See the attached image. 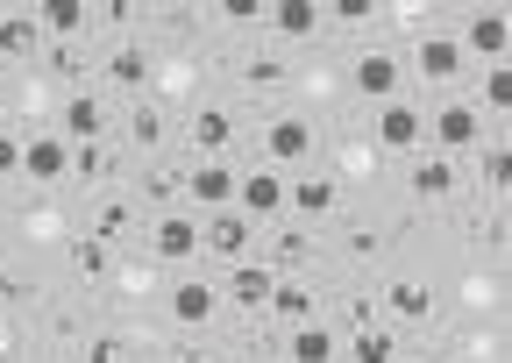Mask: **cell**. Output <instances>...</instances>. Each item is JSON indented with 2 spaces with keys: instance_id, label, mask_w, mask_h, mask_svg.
I'll return each mask as SVG.
<instances>
[{
  "instance_id": "6da1fadb",
  "label": "cell",
  "mask_w": 512,
  "mask_h": 363,
  "mask_svg": "<svg viewBox=\"0 0 512 363\" xmlns=\"http://www.w3.org/2000/svg\"><path fill=\"white\" fill-rule=\"evenodd\" d=\"M427 136H434V157H456V150H484V114H477V100H448V107H434Z\"/></svg>"
},
{
  "instance_id": "7a4b0ae2",
  "label": "cell",
  "mask_w": 512,
  "mask_h": 363,
  "mask_svg": "<svg viewBox=\"0 0 512 363\" xmlns=\"http://www.w3.org/2000/svg\"><path fill=\"white\" fill-rule=\"evenodd\" d=\"M200 250H207V257H221V264H242V257L256 250V221H242L235 207L207 214V221H200Z\"/></svg>"
},
{
  "instance_id": "3957f363",
  "label": "cell",
  "mask_w": 512,
  "mask_h": 363,
  "mask_svg": "<svg viewBox=\"0 0 512 363\" xmlns=\"http://www.w3.org/2000/svg\"><path fill=\"white\" fill-rule=\"evenodd\" d=\"M463 57H484V65H505V50H512V15L505 8H477L470 22H463Z\"/></svg>"
},
{
  "instance_id": "277c9868",
  "label": "cell",
  "mask_w": 512,
  "mask_h": 363,
  "mask_svg": "<svg viewBox=\"0 0 512 363\" xmlns=\"http://www.w3.org/2000/svg\"><path fill=\"white\" fill-rule=\"evenodd\" d=\"M377 150H427V114L413 100H384L377 107Z\"/></svg>"
},
{
  "instance_id": "5b68a950",
  "label": "cell",
  "mask_w": 512,
  "mask_h": 363,
  "mask_svg": "<svg viewBox=\"0 0 512 363\" xmlns=\"http://www.w3.org/2000/svg\"><path fill=\"white\" fill-rule=\"evenodd\" d=\"M256 150H264V164L278 171V164H306V150H313V121L306 114H278L264 136H256Z\"/></svg>"
},
{
  "instance_id": "8992f818",
  "label": "cell",
  "mask_w": 512,
  "mask_h": 363,
  "mask_svg": "<svg viewBox=\"0 0 512 363\" xmlns=\"http://www.w3.org/2000/svg\"><path fill=\"white\" fill-rule=\"evenodd\" d=\"M235 214L242 221H278L285 214V178L264 164V171H249V178H235Z\"/></svg>"
},
{
  "instance_id": "52a82bcc",
  "label": "cell",
  "mask_w": 512,
  "mask_h": 363,
  "mask_svg": "<svg viewBox=\"0 0 512 363\" xmlns=\"http://www.w3.org/2000/svg\"><path fill=\"white\" fill-rule=\"evenodd\" d=\"M235 178H242V171H228L221 157H200V164L185 171V200L207 207V214H221V207H235Z\"/></svg>"
},
{
  "instance_id": "ba28073f",
  "label": "cell",
  "mask_w": 512,
  "mask_h": 363,
  "mask_svg": "<svg viewBox=\"0 0 512 363\" xmlns=\"http://www.w3.org/2000/svg\"><path fill=\"white\" fill-rule=\"evenodd\" d=\"M271 292H278V271H271V264H256V257L228 264V292H221V299H235L242 314H264V307H271Z\"/></svg>"
},
{
  "instance_id": "9c48e42d",
  "label": "cell",
  "mask_w": 512,
  "mask_h": 363,
  "mask_svg": "<svg viewBox=\"0 0 512 363\" xmlns=\"http://www.w3.org/2000/svg\"><path fill=\"white\" fill-rule=\"evenodd\" d=\"M413 65H420V79H427V86H456L470 57H463V43H456V36H420Z\"/></svg>"
},
{
  "instance_id": "30bf717a",
  "label": "cell",
  "mask_w": 512,
  "mask_h": 363,
  "mask_svg": "<svg viewBox=\"0 0 512 363\" xmlns=\"http://www.w3.org/2000/svg\"><path fill=\"white\" fill-rule=\"evenodd\" d=\"M285 207H292L299 221H320V214L342 207V186H335L328 171H306V178H292V186H285Z\"/></svg>"
},
{
  "instance_id": "8fae6325",
  "label": "cell",
  "mask_w": 512,
  "mask_h": 363,
  "mask_svg": "<svg viewBox=\"0 0 512 363\" xmlns=\"http://www.w3.org/2000/svg\"><path fill=\"white\" fill-rule=\"evenodd\" d=\"M150 257L192 264V257H200V221H192V214H164V221L150 228Z\"/></svg>"
},
{
  "instance_id": "7c38bea8",
  "label": "cell",
  "mask_w": 512,
  "mask_h": 363,
  "mask_svg": "<svg viewBox=\"0 0 512 363\" xmlns=\"http://www.w3.org/2000/svg\"><path fill=\"white\" fill-rule=\"evenodd\" d=\"M64 171H72V143H64V136H29V143H22V178L57 186Z\"/></svg>"
},
{
  "instance_id": "4fadbf2b",
  "label": "cell",
  "mask_w": 512,
  "mask_h": 363,
  "mask_svg": "<svg viewBox=\"0 0 512 363\" xmlns=\"http://www.w3.org/2000/svg\"><path fill=\"white\" fill-rule=\"evenodd\" d=\"M36 36H57V43H72L86 22H93V0H36Z\"/></svg>"
},
{
  "instance_id": "5bb4252c",
  "label": "cell",
  "mask_w": 512,
  "mask_h": 363,
  "mask_svg": "<svg viewBox=\"0 0 512 363\" xmlns=\"http://www.w3.org/2000/svg\"><path fill=\"white\" fill-rule=\"evenodd\" d=\"M57 136L72 143V150H79V143H100V136H107V107H100L93 93H72V100H64V121H57Z\"/></svg>"
},
{
  "instance_id": "9a60e30c",
  "label": "cell",
  "mask_w": 512,
  "mask_h": 363,
  "mask_svg": "<svg viewBox=\"0 0 512 363\" xmlns=\"http://www.w3.org/2000/svg\"><path fill=\"white\" fill-rule=\"evenodd\" d=\"M214 314H221V292H214L207 278H185V285L171 292V321H178V328H207Z\"/></svg>"
},
{
  "instance_id": "2e32d148",
  "label": "cell",
  "mask_w": 512,
  "mask_h": 363,
  "mask_svg": "<svg viewBox=\"0 0 512 363\" xmlns=\"http://www.w3.org/2000/svg\"><path fill=\"white\" fill-rule=\"evenodd\" d=\"M356 93L363 100H399V57L392 50H370V57H356Z\"/></svg>"
},
{
  "instance_id": "e0dca14e",
  "label": "cell",
  "mask_w": 512,
  "mask_h": 363,
  "mask_svg": "<svg viewBox=\"0 0 512 363\" xmlns=\"http://www.w3.org/2000/svg\"><path fill=\"white\" fill-rule=\"evenodd\" d=\"M271 321H285V328H306V321H320V299L306 292V285H285L278 278V292H271V307H264Z\"/></svg>"
},
{
  "instance_id": "ac0fdd59",
  "label": "cell",
  "mask_w": 512,
  "mask_h": 363,
  "mask_svg": "<svg viewBox=\"0 0 512 363\" xmlns=\"http://www.w3.org/2000/svg\"><path fill=\"white\" fill-rule=\"evenodd\" d=\"M285 356H292V363H335V356H342V342H335V328H320V321H306V328H292Z\"/></svg>"
},
{
  "instance_id": "d6986e66",
  "label": "cell",
  "mask_w": 512,
  "mask_h": 363,
  "mask_svg": "<svg viewBox=\"0 0 512 363\" xmlns=\"http://www.w3.org/2000/svg\"><path fill=\"white\" fill-rule=\"evenodd\" d=\"M192 143H200V157H221L235 143V114L228 107H200L192 114Z\"/></svg>"
},
{
  "instance_id": "ffe728a7",
  "label": "cell",
  "mask_w": 512,
  "mask_h": 363,
  "mask_svg": "<svg viewBox=\"0 0 512 363\" xmlns=\"http://www.w3.org/2000/svg\"><path fill=\"white\" fill-rule=\"evenodd\" d=\"M456 193V164L448 157H420L413 164V200H448Z\"/></svg>"
},
{
  "instance_id": "44dd1931",
  "label": "cell",
  "mask_w": 512,
  "mask_h": 363,
  "mask_svg": "<svg viewBox=\"0 0 512 363\" xmlns=\"http://www.w3.org/2000/svg\"><path fill=\"white\" fill-rule=\"evenodd\" d=\"M43 36H36V15L29 8H8V15H0V57H29Z\"/></svg>"
},
{
  "instance_id": "7402d4cb",
  "label": "cell",
  "mask_w": 512,
  "mask_h": 363,
  "mask_svg": "<svg viewBox=\"0 0 512 363\" xmlns=\"http://www.w3.org/2000/svg\"><path fill=\"white\" fill-rule=\"evenodd\" d=\"M384 307H392L399 321H427V314H434V292H427L420 278H399L392 292H384Z\"/></svg>"
},
{
  "instance_id": "603a6c76",
  "label": "cell",
  "mask_w": 512,
  "mask_h": 363,
  "mask_svg": "<svg viewBox=\"0 0 512 363\" xmlns=\"http://www.w3.org/2000/svg\"><path fill=\"white\" fill-rule=\"evenodd\" d=\"M271 29H278V36H313V29H320V0H278V8H271Z\"/></svg>"
},
{
  "instance_id": "cb8c5ba5",
  "label": "cell",
  "mask_w": 512,
  "mask_h": 363,
  "mask_svg": "<svg viewBox=\"0 0 512 363\" xmlns=\"http://www.w3.org/2000/svg\"><path fill=\"white\" fill-rule=\"evenodd\" d=\"M512 114V65H484V86H477V114Z\"/></svg>"
},
{
  "instance_id": "d4e9b609",
  "label": "cell",
  "mask_w": 512,
  "mask_h": 363,
  "mask_svg": "<svg viewBox=\"0 0 512 363\" xmlns=\"http://www.w3.org/2000/svg\"><path fill=\"white\" fill-rule=\"evenodd\" d=\"M143 193H150V200H164V207H171V200H185V164L157 157V164H150V178H143Z\"/></svg>"
},
{
  "instance_id": "484cf974",
  "label": "cell",
  "mask_w": 512,
  "mask_h": 363,
  "mask_svg": "<svg viewBox=\"0 0 512 363\" xmlns=\"http://www.w3.org/2000/svg\"><path fill=\"white\" fill-rule=\"evenodd\" d=\"M107 79H114V86H150V57H143L136 43H121V50L107 57Z\"/></svg>"
},
{
  "instance_id": "4316f807",
  "label": "cell",
  "mask_w": 512,
  "mask_h": 363,
  "mask_svg": "<svg viewBox=\"0 0 512 363\" xmlns=\"http://www.w3.org/2000/svg\"><path fill=\"white\" fill-rule=\"evenodd\" d=\"M399 349H392V335H384V328H356L349 335V363H392Z\"/></svg>"
},
{
  "instance_id": "83f0119b",
  "label": "cell",
  "mask_w": 512,
  "mask_h": 363,
  "mask_svg": "<svg viewBox=\"0 0 512 363\" xmlns=\"http://www.w3.org/2000/svg\"><path fill=\"white\" fill-rule=\"evenodd\" d=\"M306 257H313V235H306V228H292V235L271 242V271H299Z\"/></svg>"
},
{
  "instance_id": "f1b7e54d",
  "label": "cell",
  "mask_w": 512,
  "mask_h": 363,
  "mask_svg": "<svg viewBox=\"0 0 512 363\" xmlns=\"http://www.w3.org/2000/svg\"><path fill=\"white\" fill-rule=\"evenodd\" d=\"M72 264H79V278H107V271H114V250H107L100 235H86L79 250H72Z\"/></svg>"
},
{
  "instance_id": "f546056e",
  "label": "cell",
  "mask_w": 512,
  "mask_h": 363,
  "mask_svg": "<svg viewBox=\"0 0 512 363\" xmlns=\"http://www.w3.org/2000/svg\"><path fill=\"white\" fill-rule=\"evenodd\" d=\"M242 79H249V93H271V86H285V57H249V65H242Z\"/></svg>"
},
{
  "instance_id": "4dcf8cb0",
  "label": "cell",
  "mask_w": 512,
  "mask_h": 363,
  "mask_svg": "<svg viewBox=\"0 0 512 363\" xmlns=\"http://www.w3.org/2000/svg\"><path fill=\"white\" fill-rule=\"evenodd\" d=\"M484 186H491V193L512 186V150H505V143H484Z\"/></svg>"
},
{
  "instance_id": "1f68e13d",
  "label": "cell",
  "mask_w": 512,
  "mask_h": 363,
  "mask_svg": "<svg viewBox=\"0 0 512 363\" xmlns=\"http://www.w3.org/2000/svg\"><path fill=\"white\" fill-rule=\"evenodd\" d=\"M72 171H79V178H107V171H114V157H107L100 143H79V150H72Z\"/></svg>"
},
{
  "instance_id": "d6a6232c",
  "label": "cell",
  "mask_w": 512,
  "mask_h": 363,
  "mask_svg": "<svg viewBox=\"0 0 512 363\" xmlns=\"http://www.w3.org/2000/svg\"><path fill=\"white\" fill-rule=\"evenodd\" d=\"M128 136H136L143 150H157V143H164V114H157V107H143L136 121H128Z\"/></svg>"
},
{
  "instance_id": "836d02e7",
  "label": "cell",
  "mask_w": 512,
  "mask_h": 363,
  "mask_svg": "<svg viewBox=\"0 0 512 363\" xmlns=\"http://www.w3.org/2000/svg\"><path fill=\"white\" fill-rule=\"evenodd\" d=\"M214 15H221V22H271V8H264V0H221Z\"/></svg>"
},
{
  "instance_id": "e575fe53",
  "label": "cell",
  "mask_w": 512,
  "mask_h": 363,
  "mask_svg": "<svg viewBox=\"0 0 512 363\" xmlns=\"http://www.w3.org/2000/svg\"><path fill=\"white\" fill-rule=\"evenodd\" d=\"M377 8L370 0H328V8H320V22H370Z\"/></svg>"
},
{
  "instance_id": "d590c367",
  "label": "cell",
  "mask_w": 512,
  "mask_h": 363,
  "mask_svg": "<svg viewBox=\"0 0 512 363\" xmlns=\"http://www.w3.org/2000/svg\"><path fill=\"white\" fill-rule=\"evenodd\" d=\"M128 221H136V214H128V200H100V242H107V235H121Z\"/></svg>"
},
{
  "instance_id": "8d00e7d4",
  "label": "cell",
  "mask_w": 512,
  "mask_h": 363,
  "mask_svg": "<svg viewBox=\"0 0 512 363\" xmlns=\"http://www.w3.org/2000/svg\"><path fill=\"white\" fill-rule=\"evenodd\" d=\"M342 321H349V328H377V307H370L363 292H349V299H342Z\"/></svg>"
},
{
  "instance_id": "74e56055",
  "label": "cell",
  "mask_w": 512,
  "mask_h": 363,
  "mask_svg": "<svg viewBox=\"0 0 512 363\" xmlns=\"http://www.w3.org/2000/svg\"><path fill=\"white\" fill-rule=\"evenodd\" d=\"M15 171H22V136L0 129V178H15Z\"/></svg>"
},
{
  "instance_id": "f35d334b",
  "label": "cell",
  "mask_w": 512,
  "mask_h": 363,
  "mask_svg": "<svg viewBox=\"0 0 512 363\" xmlns=\"http://www.w3.org/2000/svg\"><path fill=\"white\" fill-rule=\"evenodd\" d=\"M50 72H57V79H86V65H79V50H50Z\"/></svg>"
},
{
  "instance_id": "ab89813d",
  "label": "cell",
  "mask_w": 512,
  "mask_h": 363,
  "mask_svg": "<svg viewBox=\"0 0 512 363\" xmlns=\"http://www.w3.org/2000/svg\"><path fill=\"white\" fill-rule=\"evenodd\" d=\"M143 8H128V0H107V8H93V22H136Z\"/></svg>"
},
{
  "instance_id": "60d3db41",
  "label": "cell",
  "mask_w": 512,
  "mask_h": 363,
  "mask_svg": "<svg viewBox=\"0 0 512 363\" xmlns=\"http://www.w3.org/2000/svg\"><path fill=\"white\" fill-rule=\"evenodd\" d=\"M349 257H377V228H356L349 235Z\"/></svg>"
},
{
  "instance_id": "b9f144b4",
  "label": "cell",
  "mask_w": 512,
  "mask_h": 363,
  "mask_svg": "<svg viewBox=\"0 0 512 363\" xmlns=\"http://www.w3.org/2000/svg\"><path fill=\"white\" fill-rule=\"evenodd\" d=\"M93 363H121V342H114V335H100V342H93Z\"/></svg>"
},
{
  "instance_id": "7bdbcfd3",
  "label": "cell",
  "mask_w": 512,
  "mask_h": 363,
  "mask_svg": "<svg viewBox=\"0 0 512 363\" xmlns=\"http://www.w3.org/2000/svg\"><path fill=\"white\" fill-rule=\"evenodd\" d=\"M171 363H207V356H200V349H178V356H171Z\"/></svg>"
},
{
  "instance_id": "ee69618b",
  "label": "cell",
  "mask_w": 512,
  "mask_h": 363,
  "mask_svg": "<svg viewBox=\"0 0 512 363\" xmlns=\"http://www.w3.org/2000/svg\"><path fill=\"white\" fill-rule=\"evenodd\" d=\"M0 129H8V93H0Z\"/></svg>"
}]
</instances>
